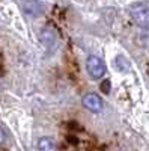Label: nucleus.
<instances>
[{
	"label": "nucleus",
	"mask_w": 149,
	"mask_h": 151,
	"mask_svg": "<svg viewBox=\"0 0 149 151\" xmlns=\"http://www.w3.org/2000/svg\"><path fill=\"white\" fill-rule=\"evenodd\" d=\"M133 21L142 29H149V8L145 3H134L130 8Z\"/></svg>",
	"instance_id": "obj_1"
},
{
	"label": "nucleus",
	"mask_w": 149,
	"mask_h": 151,
	"mask_svg": "<svg viewBox=\"0 0 149 151\" xmlns=\"http://www.w3.org/2000/svg\"><path fill=\"white\" fill-rule=\"evenodd\" d=\"M86 68L93 79H101L106 74V64L98 56H89L86 60Z\"/></svg>",
	"instance_id": "obj_2"
},
{
	"label": "nucleus",
	"mask_w": 149,
	"mask_h": 151,
	"mask_svg": "<svg viewBox=\"0 0 149 151\" xmlns=\"http://www.w3.org/2000/svg\"><path fill=\"white\" fill-rule=\"evenodd\" d=\"M81 104L84 106V109H88L89 112H93V113H98L101 112L103 109V101L96 94H86L83 98H81Z\"/></svg>",
	"instance_id": "obj_3"
},
{
	"label": "nucleus",
	"mask_w": 149,
	"mask_h": 151,
	"mask_svg": "<svg viewBox=\"0 0 149 151\" xmlns=\"http://www.w3.org/2000/svg\"><path fill=\"white\" fill-rule=\"evenodd\" d=\"M38 150H45V151H51V150H56V142L53 137H48V136H44L39 139L38 142Z\"/></svg>",
	"instance_id": "obj_4"
},
{
	"label": "nucleus",
	"mask_w": 149,
	"mask_h": 151,
	"mask_svg": "<svg viewBox=\"0 0 149 151\" xmlns=\"http://www.w3.org/2000/svg\"><path fill=\"white\" fill-rule=\"evenodd\" d=\"M101 89H103L106 94L110 92V82H108V80H104V83L101 85Z\"/></svg>",
	"instance_id": "obj_5"
},
{
	"label": "nucleus",
	"mask_w": 149,
	"mask_h": 151,
	"mask_svg": "<svg viewBox=\"0 0 149 151\" xmlns=\"http://www.w3.org/2000/svg\"><path fill=\"white\" fill-rule=\"evenodd\" d=\"M5 141H6L5 132H3V129H2V127H0V145H2V144H5Z\"/></svg>",
	"instance_id": "obj_6"
}]
</instances>
